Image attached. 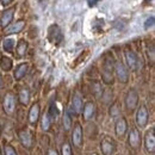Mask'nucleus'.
I'll list each match as a JSON object with an SVG mask.
<instances>
[{"label":"nucleus","instance_id":"nucleus-1","mask_svg":"<svg viewBox=\"0 0 155 155\" xmlns=\"http://www.w3.org/2000/svg\"><path fill=\"white\" fill-rule=\"evenodd\" d=\"M114 72H115V58L111 54H106L103 58V64H101V79L104 84L110 85L114 82Z\"/></svg>","mask_w":155,"mask_h":155},{"label":"nucleus","instance_id":"nucleus-2","mask_svg":"<svg viewBox=\"0 0 155 155\" xmlns=\"http://www.w3.org/2000/svg\"><path fill=\"white\" fill-rule=\"evenodd\" d=\"M48 38L51 43L54 44H61V42L63 41V34L60 29V26L56 24H53L49 26L48 29Z\"/></svg>","mask_w":155,"mask_h":155},{"label":"nucleus","instance_id":"nucleus-3","mask_svg":"<svg viewBox=\"0 0 155 155\" xmlns=\"http://www.w3.org/2000/svg\"><path fill=\"white\" fill-rule=\"evenodd\" d=\"M2 106H4V111L7 115H12L16 110V97L13 93L8 92L5 94L4 101H2Z\"/></svg>","mask_w":155,"mask_h":155},{"label":"nucleus","instance_id":"nucleus-4","mask_svg":"<svg viewBox=\"0 0 155 155\" xmlns=\"http://www.w3.org/2000/svg\"><path fill=\"white\" fill-rule=\"evenodd\" d=\"M115 73H116V77L119 82H122V84L128 82V79H129L128 71H127L125 66H124L120 61L115 62Z\"/></svg>","mask_w":155,"mask_h":155},{"label":"nucleus","instance_id":"nucleus-5","mask_svg":"<svg viewBox=\"0 0 155 155\" xmlns=\"http://www.w3.org/2000/svg\"><path fill=\"white\" fill-rule=\"evenodd\" d=\"M128 143L129 146L133 148V149H138L141 147V134L140 131L133 128L129 133V136H128Z\"/></svg>","mask_w":155,"mask_h":155},{"label":"nucleus","instance_id":"nucleus-6","mask_svg":"<svg viewBox=\"0 0 155 155\" xmlns=\"http://www.w3.org/2000/svg\"><path fill=\"white\" fill-rule=\"evenodd\" d=\"M124 55H125V60H127L128 67L131 71H136L137 67L140 66V63H138V58H137V55L135 54V51H133L131 49H125Z\"/></svg>","mask_w":155,"mask_h":155},{"label":"nucleus","instance_id":"nucleus-7","mask_svg":"<svg viewBox=\"0 0 155 155\" xmlns=\"http://www.w3.org/2000/svg\"><path fill=\"white\" fill-rule=\"evenodd\" d=\"M138 104V94L135 90H130L125 97V105L129 111H134Z\"/></svg>","mask_w":155,"mask_h":155},{"label":"nucleus","instance_id":"nucleus-8","mask_svg":"<svg viewBox=\"0 0 155 155\" xmlns=\"http://www.w3.org/2000/svg\"><path fill=\"white\" fill-rule=\"evenodd\" d=\"M136 123L140 128H144L148 123V110L146 106H141L136 115Z\"/></svg>","mask_w":155,"mask_h":155},{"label":"nucleus","instance_id":"nucleus-9","mask_svg":"<svg viewBox=\"0 0 155 155\" xmlns=\"http://www.w3.org/2000/svg\"><path fill=\"white\" fill-rule=\"evenodd\" d=\"M100 149H101V153L104 155H111L115 149H116V146L112 141V138L110 137H105L103 141H101V144H100Z\"/></svg>","mask_w":155,"mask_h":155},{"label":"nucleus","instance_id":"nucleus-10","mask_svg":"<svg viewBox=\"0 0 155 155\" xmlns=\"http://www.w3.org/2000/svg\"><path fill=\"white\" fill-rule=\"evenodd\" d=\"M19 140L20 143L25 147V148H31L32 147V142H34V138H32V135L29 130H21L19 131Z\"/></svg>","mask_w":155,"mask_h":155},{"label":"nucleus","instance_id":"nucleus-11","mask_svg":"<svg viewBox=\"0 0 155 155\" xmlns=\"http://www.w3.org/2000/svg\"><path fill=\"white\" fill-rule=\"evenodd\" d=\"M25 26V21L24 20H18L13 24H10L8 26L5 28V35H12V34H18L20 32Z\"/></svg>","mask_w":155,"mask_h":155},{"label":"nucleus","instance_id":"nucleus-12","mask_svg":"<svg viewBox=\"0 0 155 155\" xmlns=\"http://www.w3.org/2000/svg\"><path fill=\"white\" fill-rule=\"evenodd\" d=\"M13 15H15V7L6 10V11L2 13L1 18H0V25H1L2 28L8 26V25L11 24L12 19H13Z\"/></svg>","mask_w":155,"mask_h":155},{"label":"nucleus","instance_id":"nucleus-13","mask_svg":"<svg viewBox=\"0 0 155 155\" xmlns=\"http://www.w3.org/2000/svg\"><path fill=\"white\" fill-rule=\"evenodd\" d=\"M144 143H146V148L148 152L153 153L155 149V134H154V129H152L149 133H147L146 135V140H144Z\"/></svg>","mask_w":155,"mask_h":155},{"label":"nucleus","instance_id":"nucleus-14","mask_svg":"<svg viewBox=\"0 0 155 155\" xmlns=\"http://www.w3.org/2000/svg\"><path fill=\"white\" fill-rule=\"evenodd\" d=\"M94 111H96V106L92 101H88L85 104L84 106V110H82V114H84V119L85 120H88L91 119L92 117L94 116Z\"/></svg>","mask_w":155,"mask_h":155},{"label":"nucleus","instance_id":"nucleus-15","mask_svg":"<svg viewBox=\"0 0 155 155\" xmlns=\"http://www.w3.org/2000/svg\"><path fill=\"white\" fill-rule=\"evenodd\" d=\"M73 143L74 146L77 147H81L82 144V128L80 124H77L75 128H74V131H73Z\"/></svg>","mask_w":155,"mask_h":155},{"label":"nucleus","instance_id":"nucleus-16","mask_svg":"<svg viewBox=\"0 0 155 155\" xmlns=\"http://www.w3.org/2000/svg\"><path fill=\"white\" fill-rule=\"evenodd\" d=\"M127 128H128V125H127V120H125V118L120 117V118L116 122V125H115V130H116L117 136L122 137V136L127 133Z\"/></svg>","mask_w":155,"mask_h":155},{"label":"nucleus","instance_id":"nucleus-17","mask_svg":"<svg viewBox=\"0 0 155 155\" xmlns=\"http://www.w3.org/2000/svg\"><path fill=\"white\" fill-rule=\"evenodd\" d=\"M39 118V104H34L29 111V122L31 124H36Z\"/></svg>","mask_w":155,"mask_h":155},{"label":"nucleus","instance_id":"nucleus-18","mask_svg":"<svg viewBox=\"0 0 155 155\" xmlns=\"http://www.w3.org/2000/svg\"><path fill=\"white\" fill-rule=\"evenodd\" d=\"M71 109H73L77 115L80 114V112H82V98H81V96L79 93L74 94L73 100H72V107Z\"/></svg>","mask_w":155,"mask_h":155},{"label":"nucleus","instance_id":"nucleus-19","mask_svg":"<svg viewBox=\"0 0 155 155\" xmlns=\"http://www.w3.org/2000/svg\"><path fill=\"white\" fill-rule=\"evenodd\" d=\"M28 68H29L28 63H21V64H19V66L16 68V71H15V74H13L15 79H16V80L23 79V78L25 77V74L28 73Z\"/></svg>","mask_w":155,"mask_h":155},{"label":"nucleus","instance_id":"nucleus-20","mask_svg":"<svg viewBox=\"0 0 155 155\" xmlns=\"http://www.w3.org/2000/svg\"><path fill=\"white\" fill-rule=\"evenodd\" d=\"M0 67L2 71L5 72H8L12 69V60L7 56H2L1 60H0Z\"/></svg>","mask_w":155,"mask_h":155},{"label":"nucleus","instance_id":"nucleus-21","mask_svg":"<svg viewBox=\"0 0 155 155\" xmlns=\"http://www.w3.org/2000/svg\"><path fill=\"white\" fill-rule=\"evenodd\" d=\"M18 98H19V101L23 104V105H26V104L30 101V91H29L28 88H23V90H20Z\"/></svg>","mask_w":155,"mask_h":155},{"label":"nucleus","instance_id":"nucleus-22","mask_svg":"<svg viewBox=\"0 0 155 155\" xmlns=\"http://www.w3.org/2000/svg\"><path fill=\"white\" fill-rule=\"evenodd\" d=\"M26 50H28V42L24 41V39H20L18 42V44H17V54H18V56H20V58L24 56Z\"/></svg>","mask_w":155,"mask_h":155},{"label":"nucleus","instance_id":"nucleus-23","mask_svg":"<svg viewBox=\"0 0 155 155\" xmlns=\"http://www.w3.org/2000/svg\"><path fill=\"white\" fill-rule=\"evenodd\" d=\"M15 47V39L13 38H5L2 41V48L6 53H12Z\"/></svg>","mask_w":155,"mask_h":155},{"label":"nucleus","instance_id":"nucleus-24","mask_svg":"<svg viewBox=\"0 0 155 155\" xmlns=\"http://www.w3.org/2000/svg\"><path fill=\"white\" fill-rule=\"evenodd\" d=\"M49 128H50V118L48 116V114H45L42 117V129L44 131H48Z\"/></svg>","mask_w":155,"mask_h":155},{"label":"nucleus","instance_id":"nucleus-25","mask_svg":"<svg viewBox=\"0 0 155 155\" xmlns=\"http://www.w3.org/2000/svg\"><path fill=\"white\" fill-rule=\"evenodd\" d=\"M58 115V107H56V105H55V103H53L51 105H50V109H49V112H48V116L50 119H55Z\"/></svg>","mask_w":155,"mask_h":155},{"label":"nucleus","instance_id":"nucleus-26","mask_svg":"<svg viewBox=\"0 0 155 155\" xmlns=\"http://www.w3.org/2000/svg\"><path fill=\"white\" fill-rule=\"evenodd\" d=\"M119 112H120V107H119L118 103H115L114 105H111V107H110V115H111V117L118 116Z\"/></svg>","mask_w":155,"mask_h":155},{"label":"nucleus","instance_id":"nucleus-27","mask_svg":"<svg viewBox=\"0 0 155 155\" xmlns=\"http://www.w3.org/2000/svg\"><path fill=\"white\" fill-rule=\"evenodd\" d=\"M63 127H64L66 130L71 129V117L68 115V111H66L64 115H63Z\"/></svg>","mask_w":155,"mask_h":155},{"label":"nucleus","instance_id":"nucleus-28","mask_svg":"<svg viewBox=\"0 0 155 155\" xmlns=\"http://www.w3.org/2000/svg\"><path fill=\"white\" fill-rule=\"evenodd\" d=\"M61 153L62 155H72V148H71V144L69 143H64L61 148Z\"/></svg>","mask_w":155,"mask_h":155},{"label":"nucleus","instance_id":"nucleus-29","mask_svg":"<svg viewBox=\"0 0 155 155\" xmlns=\"http://www.w3.org/2000/svg\"><path fill=\"white\" fill-rule=\"evenodd\" d=\"M5 155H17V152L15 150V148L10 144H5Z\"/></svg>","mask_w":155,"mask_h":155},{"label":"nucleus","instance_id":"nucleus-30","mask_svg":"<svg viewBox=\"0 0 155 155\" xmlns=\"http://www.w3.org/2000/svg\"><path fill=\"white\" fill-rule=\"evenodd\" d=\"M154 17L152 16V17H149L148 19L146 20V23H144V29H149V28H152L153 25H154Z\"/></svg>","mask_w":155,"mask_h":155},{"label":"nucleus","instance_id":"nucleus-31","mask_svg":"<svg viewBox=\"0 0 155 155\" xmlns=\"http://www.w3.org/2000/svg\"><path fill=\"white\" fill-rule=\"evenodd\" d=\"M98 1H100V0H90V1H88V5L92 7V6H94V5L97 4Z\"/></svg>","mask_w":155,"mask_h":155},{"label":"nucleus","instance_id":"nucleus-32","mask_svg":"<svg viewBox=\"0 0 155 155\" xmlns=\"http://www.w3.org/2000/svg\"><path fill=\"white\" fill-rule=\"evenodd\" d=\"M12 2V0H1V4L2 5H8V4H11Z\"/></svg>","mask_w":155,"mask_h":155},{"label":"nucleus","instance_id":"nucleus-33","mask_svg":"<svg viewBox=\"0 0 155 155\" xmlns=\"http://www.w3.org/2000/svg\"><path fill=\"white\" fill-rule=\"evenodd\" d=\"M48 155H58V152L56 150H53V149H50L49 152H48Z\"/></svg>","mask_w":155,"mask_h":155},{"label":"nucleus","instance_id":"nucleus-34","mask_svg":"<svg viewBox=\"0 0 155 155\" xmlns=\"http://www.w3.org/2000/svg\"><path fill=\"white\" fill-rule=\"evenodd\" d=\"M0 86H1V75H0Z\"/></svg>","mask_w":155,"mask_h":155},{"label":"nucleus","instance_id":"nucleus-35","mask_svg":"<svg viewBox=\"0 0 155 155\" xmlns=\"http://www.w3.org/2000/svg\"><path fill=\"white\" fill-rule=\"evenodd\" d=\"M0 135H1V127H0Z\"/></svg>","mask_w":155,"mask_h":155},{"label":"nucleus","instance_id":"nucleus-36","mask_svg":"<svg viewBox=\"0 0 155 155\" xmlns=\"http://www.w3.org/2000/svg\"><path fill=\"white\" fill-rule=\"evenodd\" d=\"M0 155H1V149H0Z\"/></svg>","mask_w":155,"mask_h":155},{"label":"nucleus","instance_id":"nucleus-37","mask_svg":"<svg viewBox=\"0 0 155 155\" xmlns=\"http://www.w3.org/2000/svg\"><path fill=\"white\" fill-rule=\"evenodd\" d=\"M147 1H148V0H146V2H147ZM149 1H150V0H149Z\"/></svg>","mask_w":155,"mask_h":155},{"label":"nucleus","instance_id":"nucleus-38","mask_svg":"<svg viewBox=\"0 0 155 155\" xmlns=\"http://www.w3.org/2000/svg\"><path fill=\"white\" fill-rule=\"evenodd\" d=\"M92 155H98V154H92Z\"/></svg>","mask_w":155,"mask_h":155}]
</instances>
